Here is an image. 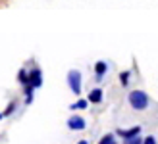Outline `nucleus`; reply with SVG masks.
I'll return each mask as SVG.
<instances>
[{"label": "nucleus", "instance_id": "nucleus-1", "mask_svg": "<svg viewBox=\"0 0 158 144\" xmlns=\"http://www.w3.org/2000/svg\"><path fill=\"white\" fill-rule=\"evenodd\" d=\"M127 102H129V106L133 110H139V111L148 108V96L143 90H131L129 96H127Z\"/></svg>", "mask_w": 158, "mask_h": 144}, {"label": "nucleus", "instance_id": "nucleus-2", "mask_svg": "<svg viewBox=\"0 0 158 144\" xmlns=\"http://www.w3.org/2000/svg\"><path fill=\"white\" fill-rule=\"evenodd\" d=\"M68 85H69V89H72L73 94H79L81 92V73L75 69H72L68 73Z\"/></svg>", "mask_w": 158, "mask_h": 144}, {"label": "nucleus", "instance_id": "nucleus-3", "mask_svg": "<svg viewBox=\"0 0 158 144\" xmlns=\"http://www.w3.org/2000/svg\"><path fill=\"white\" fill-rule=\"evenodd\" d=\"M41 83H43V75H41V69H31L29 71V81H27V85L29 86H33V89H37V86H41Z\"/></svg>", "mask_w": 158, "mask_h": 144}, {"label": "nucleus", "instance_id": "nucleus-4", "mask_svg": "<svg viewBox=\"0 0 158 144\" xmlns=\"http://www.w3.org/2000/svg\"><path fill=\"white\" fill-rule=\"evenodd\" d=\"M68 127L72 131H83L85 129V119L79 117V115H72V117L68 119Z\"/></svg>", "mask_w": 158, "mask_h": 144}, {"label": "nucleus", "instance_id": "nucleus-5", "mask_svg": "<svg viewBox=\"0 0 158 144\" xmlns=\"http://www.w3.org/2000/svg\"><path fill=\"white\" fill-rule=\"evenodd\" d=\"M118 134L125 140V138H133V137H139L141 134V127H131V129H127V131H123V129H120L118 131Z\"/></svg>", "mask_w": 158, "mask_h": 144}, {"label": "nucleus", "instance_id": "nucleus-6", "mask_svg": "<svg viewBox=\"0 0 158 144\" xmlns=\"http://www.w3.org/2000/svg\"><path fill=\"white\" fill-rule=\"evenodd\" d=\"M87 100L93 102V104H100L102 102V89H93L89 92V98H87Z\"/></svg>", "mask_w": 158, "mask_h": 144}, {"label": "nucleus", "instance_id": "nucleus-7", "mask_svg": "<svg viewBox=\"0 0 158 144\" xmlns=\"http://www.w3.org/2000/svg\"><path fill=\"white\" fill-rule=\"evenodd\" d=\"M94 71H97V75L98 77H102L108 71V66H106V62H97L94 63Z\"/></svg>", "mask_w": 158, "mask_h": 144}, {"label": "nucleus", "instance_id": "nucleus-8", "mask_svg": "<svg viewBox=\"0 0 158 144\" xmlns=\"http://www.w3.org/2000/svg\"><path fill=\"white\" fill-rule=\"evenodd\" d=\"M87 106H89V100H79L77 104H72V110H77V108L79 110H85Z\"/></svg>", "mask_w": 158, "mask_h": 144}, {"label": "nucleus", "instance_id": "nucleus-9", "mask_svg": "<svg viewBox=\"0 0 158 144\" xmlns=\"http://www.w3.org/2000/svg\"><path fill=\"white\" fill-rule=\"evenodd\" d=\"M143 140L145 138H141V134H139V137H133V138H125L123 144H143Z\"/></svg>", "mask_w": 158, "mask_h": 144}, {"label": "nucleus", "instance_id": "nucleus-10", "mask_svg": "<svg viewBox=\"0 0 158 144\" xmlns=\"http://www.w3.org/2000/svg\"><path fill=\"white\" fill-rule=\"evenodd\" d=\"M110 142H114V134H110V133H108V134H104V137L100 138L98 144H110Z\"/></svg>", "mask_w": 158, "mask_h": 144}, {"label": "nucleus", "instance_id": "nucleus-11", "mask_svg": "<svg viewBox=\"0 0 158 144\" xmlns=\"http://www.w3.org/2000/svg\"><path fill=\"white\" fill-rule=\"evenodd\" d=\"M19 81H21V83H25V85H27V81H29V73H27L25 69H21V71H19Z\"/></svg>", "mask_w": 158, "mask_h": 144}, {"label": "nucleus", "instance_id": "nucleus-12", "mask_svg": "<svg viewBox=\"0 0 158 144\" xmlns=\"http://www.w3.org/2000/svg\"><path fill=\"white\" fill-rule=\"evenodd\" d=\"M120 79H122V83H123V85H127V81H129V71L122 73V75H120Z\"/></svg>", "mask_w": 158, "mask_h": 144}, {"label": "nucleus", "instance_id": "nucleus-13", "mask_svg": "<svg viewBox=\"0 0 158 144\" xmlns=\"http://www.w3.org/2000/svg\"><path fill=\"white\" fill-rule=\"evenodd\" d=\"M143 144H156V138H154V137H147V138L143 140Z\"/></svg>", "mask_w": 158, "mask_h": 144}, {"label": "nucleus", "instance_id": "nucleus-14", "mask_svg": "<svg viewBox=\"0 0 158 144\" xmlns=\"http://www.w3.org/2000/svg\"><path fill=\"white\" fill-rule=\"evenodd\" d=\"M77 144H89V142H87V140H79Z\"/></svg>", "mask_w": 158, "mask_h": 144}, {"label": "nucleus", "instance_id": "nucleus-15", "mask_svg": "<svg viewBox=\"0 0 158 144\" xmlns=\"http://www.w3.org/2000/svg\"><path fill=\"white\" fill-rule=\"evenodd\" d=\"M2 117H4V114H0V119H2Z\"/></svg>", "mask_w": 158, "mask_h": 144}, {"label": "nucleus", "instance_id": "nucleus-16", "mask_svg": "<svg viewBox=\"0 0 158 144\" xmlns=\"http://www.w3.org/2000/svg\"><path fill=\"white\" fill-rule=\"evenodd\" d=\"M110 144H116V142H110Z\"/></svg>", "mask_w": 158, "mask_h": 144}]
</instances>
